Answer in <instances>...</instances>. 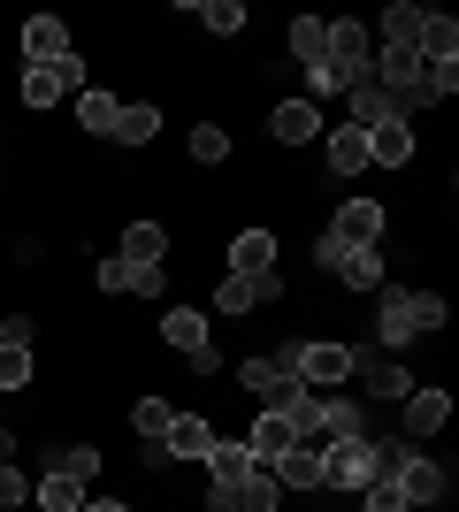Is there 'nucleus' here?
Wrapping results in <instances>:
<instances>
[{
  "mask_svg": "<svg viewBox=\"0 0 459 512\" xmlns=\"http://www.w3.org/2000/svg\"><path fill=\"white\" fill-rule=\"evenodd\" d=\"M429 329H444L437 291H383V306H375V352H398V344L429 337Z\"/></svg>",
  "mask_w": 459,
  "mask_h": 512,
  "instance_id": "obj_1",
  "label": "nucleus"
},
{
  "mask_svg": "<svg viewBox=\"0 0 459 512\" xmlns=\"http://www.w3.org/2000/svg\"><path fill=\"white\" fill-rule=\"evenodd\" d=\"M276 367H284L299 390H329V383H345V375H352V344H284Z\"/></svg>",
  "mask_w": 459,
  "mask_h": 512,
  "instance_id": "obj_2",
  "label": "nucleus"
},
{
  "mask_svg": "<svg viewBox=\"0 0 459 512\" xmlns=\"http://www.w3.org/2000/svg\"><path fill=\"white\" fill-rule=\"evenodd\" d=\"M368 444H375V436H337V444L322 451V490H368V482H375Z\"/></svg>",
  "mask_w": 459,
  "mask_h": 512,
  "instance_id": "obj_3",
  "label": "nucleus"
},
{
  "mask_svg": "<svg viewBox=\"0 0 459 512\" xmlns=\"http://www.w3.org/2000/svg\"><path fill=\"white\" fill-rule=\"evenodd\" d=\"M161 337H169L176 352L199 367V375H215V367H222V352L207 344V321H199V306H169V314H161Z\"/></svg>",
  "mask_w": 459,
  "mask_h": 512,
  "instance_id": "obj_4",
  "label": "nucleus"
},
{
  "mask_svg": "<svg viewBox=\"0 0 459 512\" xmlns=\"http://www.w3.org/2000/svg\"><path fill=\"white\" fill-rule=\"evenodd\" d=\"M77 54V39H69V23L62 16H31L23 23V69H54Z\"/></svg>",
  "mask_w": 459,
  "mask_h": 512,
  "instance_id": "obj_5",
  "label": "nucleus"
},
{
  "mask_svg": "<svg viewBox=\"0 0 459 512\" xmlns=\"http://www.w3.org/2000/svg\"><path fill=\"white\" fill-rule=\"evenodd\" d=\"M268 299H284V276H276V268H261V276H222L215 314H253V306H268Z\"/></svg>",
  "mask_w": 459,
  "mask_h": 512,
  "instance_id": "obj_6",
  "label": "nucleus"
},
{
  "mask_svg": "<svg viewBox=\"0 0 459 512\" xmlns=\"http://www.w3.org/2000/svg\"><path fill=\"white\" fill-rule=\"evenodd\" d=\"M268 474H276V490H322V444H314V436H299L291 451H276V459H268Z\"/></svg>",
  "mask_w": 459,
  "mask_h": 512,
  "instance_id": "obj_7",
  "label": "nucleus"
},
{
  "mask_svg": "<svg viewBox=\"0 0 459 512\" xmlns=\"http://www.w3.org/2000/svg\"><path fill=\"white\" fill-rule=\"evenodd\" d=\"M322 62L352 69V77H368V62H375V31H368V23H352V16H337V23H329V54H322Z\"/></svg>",
  "mask_w": 459,
  "mask_h": 512,
  "instance_id": "obj_8",
  "label": "nucleus"
},
{
  "mask_svg": "<svg viewBox=\"0 0 459 512\" xmlns=\"http://www.w3.org/2000/svg\"><path fill=\"white\" fill-rule=\"evenodd\" d=\"M85 85V62L69 54V62H54V69H23V107H54L62 92H77Z\"/></svg>",
  "mask_w": 459,
  "mask_h": 512,
  "instance_id": "obj_9",
  "label": "nucleus"
},
{
  "mask_svg": "<svg viewBox=\"0 0 459 512\" xmlns=\"http://www.w3.org/2000/svg\"><path fill=\"white\" fill-rule=\"evenodd\" d=\"M329 237L337 245H383V207L375 199H345V207L329 214Z\"/></svg>",
  "mask_w": 459,
  "mask_h": 512,
  "instance_id": "obj_10",
  "label": "nucleus"
},
{
  "mask_svg": "<svg viewBox=\"0 0 459 512\" xmlns=\"http://www.w3.org/2000/svg\"><path fill=\"white\" fill-rule=\"evenodd\" d=\"M238 383L253 390V398H261V413H284L291 398H299V383H291V375H284L276 360H245V367H238Z\"/></svg>",
  "mask_w": 459,
  "mask_h": 512,
  "instance_id": "obj_11",
  "label": "nucleus"
},
{
  "mask_svg": "<svg viewBox=\"0 0 459 512\" xmlns=\"http://www.w3.org/2000/svg\"><path fill=\"white\" fill-rule=\"evenodd\" d=\"M352 375H368V398H414V375L398 360H383V352H352Z\"/></svg>",
  "mask_w": 459,
  "mask_h": 512,
  "instance_id": "obj_12",
  "label": "nucleus"
},
{
  "mask_svg": "<svg viewBox=\"0 0 459 512\" xmlns=\"http://www.w3.org/2000/svg\"><path fill=\"white\" fill-rule=\"evenodd\" d=\"M391 482L406 490V505H414V512H421V505H437V497H444V467L429 459V451H406V467H398Z\"/></svg>",
  "mask_w": 459,
  "mask_h": 512,
  "instance_id": "obj_13",
  "label": "nucleus"
},
{
  "mask_svg": "<svg viewBox=\"0 0 459 512\" xmlns=\"http://www.w3.org/2000/svg\"><path fill=\"white\" fill-rule=\"evenodd\" d=\"M368 161H383V169H406V161H414V123H406V115L375 123V130H368Z\"/></svg>",
  "mask_w": 459,
  "mask_h": 512,
  "instance_id": "obj_14",
  "label": "nucleus"
},
{
  "mask_svg": "<svg viewBox=\"0 0 459 512\" xmlns=\"http://www.w3.org/2000/svg\"><path fill=\"white\" fill-rule=\"evenodd\" d=\"M421 23H429V8L391 0V8H383V54H414V46H421Z\"/></svg>",
  "mask_w": 459,
  "mask_h": 512,
  "instance_id": "obj_15",
  "label": "nucleus"
},
{
  "mask_svg": "<svg viewBox=\"0 0 459 512\" xmlns=\"http://www.w3.org/2000/svg\"><path fill=\"white\" fill-rule=\"evenodd\" d=\"M238 444L253 451V467H268L276 451H291V444H299V428H291L284 413H261V421H253V436H238Z\"/></svg>",
  "mask_w": 459,
  "mask_h": 512,
  "instance_id": "obj_16",
  "label": "nucleus"
},
{
  "mask_svg": "<svg viewBox=\"0 0 459 512\" xmlns=\"http://www.w3.org/2000/svg\"><path fill=\"white\" fill-rule=\"evenodd\" d=\"M115 260H131V268H161V260H169V230H161V222H131Z\"/></svg>",
  "mask_w": 459,
  "mask_h": 512,
  "instance_id": "obj_17",
  "label": "nucleus"
},
{
  "mask_svg": "<svg viewBox=\"0 0 459 512\" xmlns=\"http://www.w3.org/2000/svg\"><path fill=\"white\" fill-rule=\"evenodd\" d=\"M261 268H276V237L268 230H238L230 237V276H261Z\"/></svg>",
  "mask_w": 459,
  "mask_h": 512,
  "instance_id": "obj_18",
  "label": "nucleus"
},
{
  "mask_svg": "<svg viewBox=\"0 0 459 512\" xmlns=\"http://www.w3.org/2000/svg\"><path fill=\"white\" fill-rule=\"evenodd\" d=\"M452 421V390H414L406 398V436H437Z\"/></svg>",
  "mask_w": 459,
  "mask_h": 512,
  "instance_id": "obj_19",
  "label": "nucleus"
},
{
  "mask_svg": "<svg viewBox=\"0 0 459 512\" xmlns=\"http://www.w3.org/2000/svg\"><path fill=\"white\" fill-rule=\"evenodd\" d=\"M207 444H215V428L199 421V413H176L169 436H161V451H169V459H207Z\"/></svg>",
  "mask_w": 459,
  "mask_h": 512,
  "instance_id": "obj_20",
  "label": "nucleus"
},
{
  "mask_svg": "<svg viewBox=\"0 0 459 512\" xmlns=\"http://www.w3.org/2000/svg\"><path fill=\"white\" fill-rule=\"evenodd\" d=\"M207 474H215L222 490H238L245 474H253V451H245L238 436H215V444H207Z\"/></svg>",
  "mask_w": 459,
  "mask_h": 512,
  "instance_id": "obj_21",
  "label": "nucleus"
},
{
  "mask_svg": "<svg viewBox=\"0 0 459 512\" xmlns=\"http://www.w3.org/2000/svg\"><path fill=\"white\" fill-rule=\"evenodd\" d=\"M322 146H329L322 161H329L337 176H360V169H368V130H352V123H345V130H329Z\"/></svg>",
  "mask_w": 459,
  "mask_h": 512,
  "instance_id": "obj_22",
  "label": "nucleus"
},
{
  "mask_svg": "<svg viewBox=\"0 0 459 512\" xmlns=\"http://www.w3.org/2000/svg\"><path fill=\"white\" fill-rule=\"evenodd\" d=\"M268 130H276L284 146H306V138L322 130V115H314V100H284L276 115H268Z\"/></svg>",
  "mask_w": 459,
  "mask_h": 512,
  "instance_id": "obj_23",
  "label": "nucleus"
},
{
  "mask_svg": "<svg viewBox=\"0 0 459 512\" xmlns=\"http://www.w3.org/2000/svg\"><path fill=\"white\" fill-rule=\"evenodd\" d=\"M322 436L337 444V436H368V406L360 398H322Z\"/></svg>",
  "mask_w": 459,
  "mask_h": 512,
  "instance_id": "obj_24",
  "label": "nucleus"
},
{
  "mask_svg": "<svg viewBox=\"0 0 459 512\" xmlns=\"http://www.w3.org/2000/svg\"><path fill=\"white\" fill-rule=\"evenodd\" d=\"M153 130H161V107L131 100V107H123V115H115V130H108V138H115V146H146Z\"/></svg>",
  "mask_w": 459,
  "mask_h": 512,
  "instance_id": "obj_25",
  "label": "nucleus"
},
{
  "mask_svg": "<svg viewBox=\"0 0 459 512\" xmlns=\"http://www.w3.org/2000/svg\"><path fill=\"white\" fill-rule=\"evenodd\" d=\"M414 54H421V62H459V23H452V16H429Z\"/></svg>",
  "mask_w": 459,
  "mask_h": 512,
  "instance_id": "obj_26",
  "label": "nucleus"
},
{
  "mask_svg": "<svg viewBox=\"0 0 459 512\" xmlns=\"http://www.w3.org/2000/svg\"><path fill=\"white\" fill-rule=\"evenodd\" d=\"M345 100H352V130H375V123H391V100L375 92V77H360V85H352Z\"/></svg>",
  "mask_w": 459,
  "mask_h": 512,
  "instance_id": "obj_27",
  "label": "nucleus"
},
{
  "mask_svg": "<svg viewBox=\"0 0 459 512\" xmlns=\"http://www.w3.org/2000/svg\"><path fill=\"white\" fill-rule=\"evenodd\" d=\"M337 276L352 283V291H383V245H360V253H345V268Z\"/></svg>",
  "mask_w": 459,
  "mask_h": 512,
  "instance_id": "obj_28",
  "label": "nucleus"
},
{
  "mask_svg": "<svg viewBox=\"0 0 459 512\" xmlns=\"http://www.w3.org/2000/svg\"><path fill=\"white\" fill-rule=\"evenodd\" d=\"M291 54H299V69H314L329 54V23L322 16H299V23H291Z\"/></svg>",
  "mask_w": 459,
  "mask_h": 512,
  "instance_id": "obj_29",
  "label": "nucleus"
},
{
  "mask_svg": "<svg viewBox=\"0 0 459 512\" xmlns=\"http://www.w3.org/2000/svg\"><path fill=\"white\" fill-rule=\"evenodd\" d=\"M276 505H284V490H276V474H268V467H253V474L238 482V512H276Z\"/></svg>",
  "mask_w": 459,
  "mask_h": 512,
  "instance_id": "obj_30",
  "label": "nucleus"
},
{
  "mask_svg": "<svg viewBox=\"0 0 459 512\" xmlns=\"http://www.w3.org/2000/svg\"><path fill=\"white\" fill-rule=\"evenodd\" d=\"M77 115H85V130H92V138H108V130H115V115H123V100H115V92H77Z\"/></svg>",
  "mask_w": 459,
  "mask_h": 512,
  "instance_id": "obj_31",
  "label": "nucleus"
},
{
  "mask_svg": "<svg viewBox=\"0 0 459 512\" xmlns=\"http://www.w3.org/2000/svg\"><path fill=\"white\" fill-rule=\"evenodd\" d=\"M199 23H207L215 39H238V31H245V8H238V0H199Z\"/></svg>",
  "mask_w": 459,
  "mask_h": 512,
  "instance_id": "obj_32",
  "label": "nucleus"
},
{
  "mask_svg": "<svg viewBox=\"0 0 459 512\" xmlns=\"http://www.w3.org/2000/svg\"><path fill=\"white\" fill-rule=\"evenodd\" d=\"M77 490H85V482H69V474H46V482H39V505H46V512H85V497H77Z\"/></svg>",
  "mask_w": 459,
  "mask_h": 512,
  "instance_id": "obj_33",
  "label": "nucleus"
},
{
  "mask_svg": "<svg viewBox=\"0 0 459 512\" xmlns=\"http://www.w3.org/2000/svg\"><path fill=\"white\" fill-rule=\"evenodd\" d=\"M306 85H314V100H337V92H352L360 77H352V69H337V62H314V69H306Z\"/></svg>",
  "mask_w": 459,
  "mask_h": 512,
  "instance_id": "obj_34",
  "label": "nucleus"
},
{
  "mask_svg": "<svg viewBox=\"0 0 459 512\" xmlns=\"http://www.w3.org/2000/svg\"><path fill=\"white\" fill-rule=\"evenodd\" d=\"M54 474H69V482H92V474H100V451H92V444L54 451Z\"/></svg>",
  "mask_w": 459,
  "mask_h": 512,
  "instance_id": "obj_35",
  "label": "nucleus"
},
{
  "mask_svg": "<svg viewBox=\"0 0 459 512\" xmlns=\"http://www.w3.org/2000/svg\"><path fill=\"white\" fill-rule=\"evenodd\" d=\"M138 436H146V444H161V436H169V421H176V406H161V398H138Z\"/></svg>",
  "mask_w": 459,
  "mask_h": 512,
  "instance_id": "obj_36",
  "label": "nucleus"
},
{
  "mask_svg": "<svg viewBox=\"0 0 459 512\" xmlns=\"http://www.w3.org/2000/svg\"><path fill=\"white\" fill-rule=\"evenodd\" d=\"M360 512H414V505H406L398 482H368V490H360Z\"/></svg>",
  "mask_w": 459,
  "mask_h": 512,
  "instance_id": "obj_37",
  "label": "nucleus"
},
{
  "mask_svg": "<svg viewBox=\"0 0 459 512\" xmlns=\"http://www.w3.org/2000/svg\"><path fill=\"white\" fill-rule=\"evenodd\" d=\"M31 383V344H8L0 352V390H23Z\"/></svg>",
  "mask_w": 459,
  "mask_h": 512,
  "instance_id": "obj_38",
  "label": "nucleus"
},
{
  "mask_svg": "<svg viewBox=\"0 0 459 512\" xmlns=\"http://www.w3.org/2000/svg\"><path fill=\"white\" fill-rule=\"evenodd\" d=\"M192 153H199V161H207V169H215V161H230V130L199 123V130H192Z\"/></svg>",
  "mask_w": 459,
  "mask_h": 512,
  "instance_id": "obj_39",
  "label": "nucleus"
},
{
  "mask_svg": "<svg viewBox=\"0 0 459 512\" xmlns=\"http://www.w3.org/2000/svg\"><path fill=\"white\" fill-rule=\"evenodd\" d=\"M345 253H360V245H337V237H314V260H322V268H345Z\"/></svg>",
  "mask_w": 459,
  "mask_h": 512,
  "instance_id": "obj_40",
  "label": "nucleus"
},
{
  "mask_svg": "<svg viewBox=\"0 0 459 512\" xmlns=\"http://www.w3.org/2000/svg\"><path fill=\"white\" fill-rule=\"evenodd\" d=\"M100 291H131V260H100Z\"/></svg>",
  "mask_w": 459,
  "mask_h": 512,
  "instance_id": "obj_41",
  "label": "nucleus"
},
{
  "mask_svg": "<svg viewBox=\"0 0 459 512\" xmlns=\"http://www.w3.org/2000/svg\"><path fill=\"white\" fill-rule=\"evenodd\" d=\"M23 497H31V482L16 467H0V505H23Z\"/></svg>",
  "mask_w": 459,
  "mask_h": 512,
  "instance_id": "obj_42",
  "label": "nucleus"
},
{
  "mask_svg": "<svg viewBox=\"0 0 459 512\" xmlns=\"http://www.w3.org/2000/svg\"><path fill=\"white\" fill-rule=\"evenodd\" d=\"M161 283H169L161 268H131V291H138V299H161Z\"/></svg>",
  "mask_w": 459,
  "mask_h": 512,
  "instance_id": "obj_43",
  "label": "nucleus"
},
{
  "mask_svg": "<svg viewBox=\"0 0 459 512\" xmlns=\"http://www.w3.org/2000/svg\"><path fill=\"white\" fill-rule=\"evenodd\" d=\"M8 344H31V321H8V314H0V352H8Z\"/></svg>",
  "mask_w": 459,
  "mask_h": 512,
  "instance_id": "obj_44",
  "label": "nucleus"
},
{
  "mask_svg": "<svg viewBox=\"0 0 459 512\" xmlns=\"http://www.w3.org/2000/svg\"><path fill=\"white\" fill-rule=\"evenodd\" d=\"M207 512H238V490H222V482H215V490H207Z\"/></svg>",
  "mask_w": 459,
  "mask_h": 512,
  "instance_id": "obj_45",
  "label": "nucleus"
},
{
  "mask_svg": "<svg viewBox=\"0 0 459 512\" xmlns=\"http://www.w3.org/2000/svg\"><path fill=\"white\" fill-rule=\"evenodd\" d=\"M85 512H131V505H123V497H92Z\"/></svg>",
  "mask_w": 459,
  "mask_h": 512,
  "instance_id": "obj_46",
  "label": "nucleus"
}]
</instances>
